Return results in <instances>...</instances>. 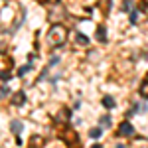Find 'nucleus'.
Segmentation results:
<instances>
[{
    "mask_svg": "<svg viewBox=\"0 0 148 148\" xmlns=\"http://www.w3.org/2000/svg\"><path fill=\"white\" fill-rule=\"evenodd\" d=\"M65 40H67V28H63L61 24H53L47 32V44L59 47L65 44Z\"/></svg>",
    "mask_w": 148,
    "mask_h": 148,
    "instance_id": "f257e3e1",
    "label": "nucleus"
},
{
    "mask_svg": "<svg viewBox=\"0 0 148 148\" xmlns=\"http://www.w3.org/2000/svg\"><path fill=\"white\" fill-rule=\"evenodd\" d=\"M134 134V126L130 123H121L119 125V136H132Z\"/></svg>",
    "mask_w": 148,
    "mask_h": 148,
    "instance_id": "f03ea898",
    "label": "nucleus"
},
{
    "mask_svg": "<svg viewBox=\"0 0 148 148\" xmlns=\"http://www.w3.org/2000/svg\"><path fill=\"white\" fill-rule=\"evenodd\" d=\"M12 107H24V103H26V93L24 91H16L14 95H12Z\"/></svg>",
    "mask_w": 148,
    "mask_h": 148,
    "instance_id": "7ed1b4c3",
    "label": "nucleus"
},
{
    "mask_svg": "<svg viewBox=\"0 0 148 148\" xmlns=\"http://www.w3.org/2000/svg\"><path fill=\"white\" fill-rule=\"evenodd\" d=\"M69 116H71V111H69V109H61V111L57 113L56 121H57V123H67Z\"/></svg>",
    "mask_w": 148,
    "mask_h": 148,
    "instance_id": "20e7f679",
    "label": "nucleus"
},
{
    "mask_svg": "<svg viewBox=\"0 0 148 148\" xmlns=\"http://www.w3.org/2000/svg\"><path fill=\"white\" fill-rule=\"evenodd\" d=\"M97 40H99L101 44H105V42H107V28H105L103 24L97 28Z\"/></svg>",
    "mask_w": 148,
    "mask_h": 148,
    "instance_id": "39448f33",
    "label": "nucleus"
},
{
    "mask_svg": "<svg viewBox=\"0 0 148 148\" xmlns=\"http://www.w3.org/2000/svg\"><path fill=\"white\" fill-rule=\"evenodd\" d=\"M138 93H140V97L148 99V77L142 81V83H140V89H138Z\"/></svg>",
    "mask_w": 148,
    "mask_h": 148,
    "instance_id": "423d86ee",
    "label": "nucleus"
},
{
    "mask_svg": "<svg viewBox=\"0 0 148 148\" xmlns=\"http://www.w3.org/2000/svg\"><path fill=\"white\" fill-rule=\"evenodd\" d=\"M103 107H105V109H114V99L111 95H105V97H103Z\"/></svg>",
    "mask_w": 148,
    "mask_h": 148,
    "instance_id": "0eeeda50",
    "label": "nucleus"
},
{
    "mask_svg": "<svg viewBox=\"0 0 148 148\" xmlns=\"http://www.w3.org/2000/svg\"><path fill=\"white\" fill-rule=\"evenodd\" d=\"M75 42H77L79 46H87V44H89V38L85 34H81V32H77V34H75Z\"/></svg>",
    "mask_w": 148,
    "mask_h": 148,
    "instance_id": "6e6552de",
    "label": "nucleus"
},
{
    "mask_svg": "<svg viewBox=\"0 0 148 148\" xmlns=\"http://www.w3.org/2000/svg\"><path fill=\"white\" fill-rule=\"evenodd\" d=\"M42 144H44V140H42V136H38V134H36V136H32V140H30V148H42Z\"/></svg>",
    "mask_w": 148,
    "mask_h": 148,
    "instance_id": "1a4fd4ad",
    "label": "nucleus"
},
{
    "mask_svg": "<svg viewBox=\"0 0 148 148\" xmlns=\"http://www.w3.org/2000/svg\"><path fill=\"white\" fill-rule=\"evenodd\" d=\"M132 2H134V0H123V6H121V10H123V12H128V14H130V12L134 10V8H132Z\"/></svg>",
    "mask_w": 148,
    "mask_h": 148,
    "instance_id": "9d476101",
    "label": "nucleus"
},
{
    "mask_svg": "<svg viewBox=\"0 0 148 148\" xmlns=\"http://www.w3.org/2000/svg\"><path fill=\"white\" fill-rule=\"evenodd\" d=\"M144 111H146V105H144V103H134L130 113H144Z\"/></svg>",
    "mask_w": 148,
    "mask_h": 148,
    "instance_id": "9b49d317",
    "label": "nucleus"
},
{
    "mask_svg": "<svg viewBox=\"0 0 148 148\" xmlns=\"http://www.w3.org/2000/svg\"><path fill=\"white\" fill-rule=\"evenodd\" d=\"M10 130L14 132V134H20V132H22V123H18V121H14V123L10 125Z\"/></svg>",
    "mask_w": 148,
    "mask_h": 148,
    "instance_id": "f8f14e48",
    "label": "nucleus"
},
{
    "mask_svg": "<svg viewBox=\"0 0 148 148\" xmlns=\"http://www.w3.org/2000/svg\"><path fill=\"white\" fill-rule=\"evenodd\" d=\"M101 134H103V128H99V126H95V128L89 130V136L91 138H101Z\"/></svg>",
    "mask_w": 148,
    "mask_h": 148,
    "instance_id": "ddd939ff",
    "label": "nucleus"
},
{
    "mask_svg": "<svg viewBox=\"0 0 148 148\" xmlns=\"http://www.w3.org/2000/svg\"><path fill=\"white\" fill-rule=\"evenodd\" d=\"M128 22H130V24H136L138 22V10H136V8L128 14Z\"/></svg>",
    "mask_w": 148,
    "mask_h": 148,
    "instance_id": "4468645a",
    "label": "nucleus"
},
{
    "mask_svg": "<svg viewBox=\"0 0 148 148\" xmlns=\"http://www.w3.org/2000/svg\"><path fill=\"white\" fill-rule=\"evenodd\" d=\"M30 69H32V63H28V65H22V67L18 69V75H20V77H24V75L30 71Z\"/></svg>",
    "mask_w": 148,
    "mask_h": 148,
    "instance_id": "2eb2a0df",
    "label": "nucleus"
},
{
    "mask_svg": "<svg viewBox=\"0 0 148 148\" xmlns=\"http://www.w3.org/2000/svg\"><path fill=\"white\" fill-rule=\"evenodd\" d=\"M10 79H12L10 71H2V85H6V83H8Z\"/></svg>",
    "mask_w": 148,
    "mask_h": 148,
    "instance_id": "dca6fc26",
    "label": "nucleus"
},
{
    "mask_svg": "<svg viewBox=\"0 0 148 148\" xmlns=\"http://www.w3.org/2000/svg\"><path fill=\"white\" fill-rule=\"evenodd\" d=\"M8 93H10L8 85H2V93H0V95H2V99H6V97H8Z\"/></svg>",
    "mask_w": 148,
    "mask_h": 148,
    "instance_id": "f3484780",
    "label": "nucleus"
},
{
    "mask_svg": "<svg viewBox=\"0 0 148 148\" xmlns=\"http://www.w3.org/2000/svg\"><path fill=\"white\" fill-rule=\"evenodd\" d=\"M101 125H105V126H111V116H103V119H101Z\"/></svg>",
    "mask_w": 148,
    "mask_h": 148,
    "instance_id": "a211bd4d",
    "label": "nucleus"
},
{
    "mask_svg": "<svg viewBox=\"0 0 148 148\" xmlns=\"http://www.w3.org/2000/svg\"><path fill=\"white\" fill-rule=\"evenodd\" d=\"M57 63H59V57H51V59H49V65H47V67H51V65H57Z\"/></svg>",
    "mask_w": 148,
    "mask_h": 148,
    "instance_id": "6ab92c4d",
    "label": "nucleus"
},
{
    "mask_svg": "<svg viewBox=\"0 0 148 148\" xmlns=\"http://www.w3.org/2000/svg\"><path fill=\"white\" fill-rule=\"evenodd\" d=\"M91 148H103V146H101V144H93Z\"/></svg>",
    "mask_w": 148,
    "mask_h": 148,
    "instance_id": "aec40b11",
    "label": "nucleus"
},
{
    "mask_svg": "<svg viewBox=\"0 0 148 148\" xmlns=\"http://www.w3.org/2000/svg\"><path fill=\"white\" fill-rule=\"evenodd\" d=\"M116 148H126V146L125 144H116Z\"/></svg>",
    "mask_w": 148,
    "mask_h": 148,
    "instance_id": "412c9836",
    "label": "nucleus"
},
{
    "mask_svg": "<svg viewBox=\"0 0 148 148\" xmlns=\"http://www.w3.org/2000/svg\"><path fill=\"white\" fill-rule=\"evenodd\" d=\"M40 2H42V4H46V2H49V0H40Z\"/></svg>",
    "mask_w": 148,
    "mask_h": 148,
    "instance_id": "4be33fe9",
    "label": "nucleus"
}]
</instances>
